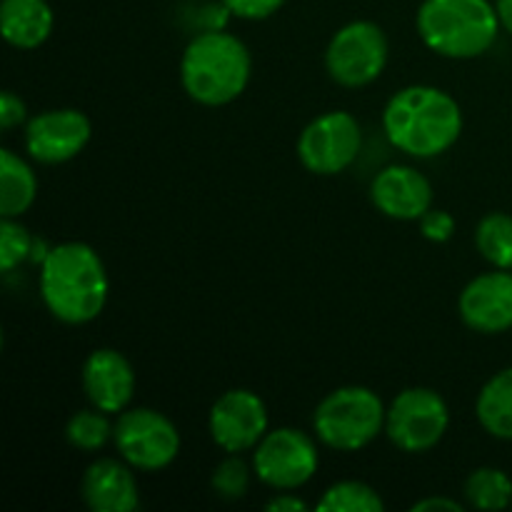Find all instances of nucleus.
Segmentation results:
<instances>
[{
	"label": "nucleus",
	"mask_w": 512,
	"mask_h": 512,
	"mask_svg": "<svg viewBox=\"0 0 512 512\" xmlns=\"http://www.w3.org/2000/svg\"><path fill=\"white\" fill-rule=\"evenodd\" d=\"M383 128L390 143L413 158H435L458 143L463 113L453 95L433 85H410L388 100Z\"/></svg>",
	"instance_id": "1"
},
{
	"label": "nucleus",
	"mask_w": 512,
	"mask_h": 512,
	"mask_svg": "<svg viewBox=\"0 0 512 512\" xmlns=\"http://www.w3.org/2000/svg\"><path fill=\"white\" fill-rule=\"evenodd\" d=\"M108 273L90 245H55L40 268V295L45 308L60 323L85 325L103 313L108 303Z\"/></svg>",
	"instance_id": "2"
},
{
	"label": "nucleus",
	"mask_w": 512,
	"mask_h": 512,
	"mask_svg": "<svg viewBox=\"0 0 512 512\" xmlns=\"http://www.w3.org/2000/svg\"><path fill=\"white\" fill-rule=\"evenodd\" d=\"M250 60L248 45L223 30L195 35L180 60V80L195 103L228 105L248 88Z\"/></svg>",
	"instance_id": "3"
},
{
	"label": "nucleus",
	"mask_w": 512,
	"mask_h": 512,
	"mask_svg": "<svg viewBox=\"0 0 512 512\" xmlns=\"http://www.w3.org/2000/svg\"><path fill=\"white\" fill-rule=\"evenodd\" d=\"M415 25L430 50L465 60L493 48L500 18L490 0H423Z\"/></svg>",
	"instance_id": "4"
},
{
	"label": "nucleus",
	"mask_w": 512,
	"mask_h": 512,
	"mask_svg": "<svg viewBox=\"0 0 512 512\" xmlns=\"http://www.w3.org/2000/svg\"><path fill=\"white\" fill-rule=\"evenodd\" d=\"M383 400L363 385L338 388L320 400L313 415L315 435L328 448L340 453H355L373 443L385 428Z\"/></svg>",
	"instance_id": "5"
},
{
	"label": "nucleus",
	"mask_w": 512,
	"mask_h": 512,
	"mask_svg": "<svg viewBox=\"0 0 512 512\" xmlns=\"http://www.w3.org/2000/svg\"><path fill=\"white\" fill-rule=\"evenodd\" d=\"M388 65V38L373 20H355L343 25L330 38L325 50V68L343 88L370 85Z\"/></svg>",
	"instance_id": "6"
},
{
	"label": "nucleus",
	"mask_w": 512,
	"mask_h": 512,
	"mask_svg": "<svg viewBox=\"0 0 512 512\" xmlns=\"http://www.w3.org/2000/svg\"><path fill=\"white\" fill-rule=\"evenodd\" d=\"M113 440L120 458L145 473L168 468L180 453V433L173 420L150 408L123 410Z\"/></svg>",
	"instance_id": "7"
},
{
	"label": "nucleus",
	"mask_w": 512,
	"mask_h": 512,
	"mask_svg": "<svg viewBox=\"0 0 512 512\" xmlns=\"http://www.w3.org/2000/svg\"><path fill=\"white\" fill-rule=\"evenodd\" d=\"M450 425L448 403L430 388H408L390 403L385 433L405 453H428Z\"/></svg>",
	"instance_id": "8"
},
{
	"label": "nucleus",
	"mask_w": 512,
	"mask_h": 512,
	"mask_svg": "<svg viewBox=\"0 0 512 512\" xmlns=\"http://www.w3.org/2000/svg\"><path fill=\"white\" fill-rule=\"evenodd\" d=\"M318 445L295 428H278L265 435L253 453V473L275 490H295L318 473Z\"/></svg>",
	"instance_id": "9"
},
{
	"label": "nucleus",
	"mask_w": 512,
	"mask_h": 512,
	"mask_svg": "<svg viewBox=\"0 0 512 512\" xmlns=\"http://www.w3.org/2000/svg\"><path fill=\"white\" fill-rule=\"evenodd\" d=\"M363 133L358 120L345 110L315 118L298 138V158L310 173L338 175L358 158Z\"/></svg>",
	"instance_id": "10"
},
{
	"label": "nucleus",
	"mask_w": 512,
	"mask_h": 512,
	"mask_svg": "<svg viewBox=\"0 0 512 512\" xmlns=\"http://www.w3.org/2000/svg\"><path fill=\"white\" fill-rule=\"evenodd\" d=\"M210 435L225 453H245L268 435V408L253 390H228L210 410Z\"/></svg>",
	"instance_id": "11"
},
{
	"label": "nucleus",
	"mask_w": 512,
	"mask_h": 512,
	"mask_svg": "<svg viewBox=\"0 0 512 512\" xmlns=\"http://www.w3.org/2000/svg\"><path fill=\"white\" fill-rule=\"evenodd\" d=\"M90 135H93V125H90L88 115L80 110H45L28 120L25 150L38 163L60 165L83 153L85 145L90 143Z\"/></svg>",
	"instance_id": "12"
},
{
	"label": "nucleus",
	"mask_w": 512,
	"mask_h": 512,
	"mask_svg": "<svg viewBox=\"0 0 512 512\" xmlns=\"http://www.w3.org/2000/svg\"><path fill=\"white\" fill-rule=\"evenodd\" d=\"M458 310L463 323L475 333L495 335L512 328V273L495 270V273L478 275L465 285L460 293Z\"/></svg>",
	"instance_id": "13"
},
{
	"label": "nucleus",
	"mask_w": 512,
	"mask_h": 512,
	"mask_svg": "<svg viewBox=\"0 0 512 512\" xmlns=\"http://www.w3.org/2000/svg\"><path fill=\"white\" fill-rule=\"evenodd\" d=\"M83 390L93 408L103 413H123L135 393V370L123 353L100 348L85 358Z\"/></svg>",
	"instance_id": "14"
},
{
	"label": "nucleus",
	"mask_w": 512,
	"mask_h": 512,
	"mask_svg": "<svg viewBox=\"0 0 512 512\" xmlns=\"http://www.w3.org/2000/svg\"><path fill=\"white\" fill-rule=\"evenodd\" d=\"M373 205L393 220H420L433 205V185L410 165H388L370 185Z\"/></svg>",
	"instance_id": "15"
},
{
	"label": "nucleus",
	"mask_w": 512,
	"mask_h": 512,
	"mask_svg": "<svg viewBox=\"0 0 512 512\" xmlns=\"http://www.w3.org/2000/svg\"><path fill=\"white\" fill-rule=\"evenodd\" d=\"M133 468V465H130ZM115 458H100L80 480L83 503L93 512H133L140 495L133 470Z\"/></svg>",
	"instance_id": "16"
},
{
	"label": "nucleus",
	"mask_w": 512,
	"mask_h": 512,
	"mask_svg": "<svg viewBox=\"0 0 512 512\" xmlns=\"http://www.w3.org/2000/svg\"><path fill=\"white\" fill-rule=\"evenodd\" d=\"M53 8L48 0H0V33L18 50H33L53 33Z\"/></svg>",
	"instance_id": "17"
},
{
	"label": "nucleus",
	"mask_w": 512,
	"mask_h": 512,
	"mask_svg": "<svg viewBox=\"0 0 512 512\" xmlns=\"http://www.w3.org/2000/svg\"><path fill=\"white\" fill-rule=\"evenodd\" d=\"M38 195V178L33 168L13 150H0V215L20 218Z\"/></svg>",
	"instance_id": "18"
},
{
	"label": "nucleus",
	"mask_w": 512,
	"mask_h": 512,
	"mask_svg": "<svg viewBox=\"0 0 512 512\" xmlns=\"http://www.w3.org/2000/svg\"><path fill=\"white\" fill-rule=\"evenodd\" d=\"M475 413L493 438L512 440V368L500 370L483 385Z\"/></svg>",
	"instance_id": "19"
},
{
	"label": "nucleus",
	"mask_w": 512,
	"mask_h": 512,
	"mask_svg": "<svg viewBox=\"0 0 512 512\" xmlns=\"http://www.w3.org/2000/svg\"><path fill=\"white\" fill-rule=\"evenodd\" d=\"M463 490L465 500L475 510H505L512 505V480L498 468L473 470Z\"/></svg>",
	"instance_id": "20"
},
{
	"label": "nucleus",
	"mask_w": 512,
	"mask_h": 512,
	"mask_svg": "<svg viewBox=\"0 0 512 512\" xmlns=\"http://www.w3.org/2000/svg\"><path fill=\"white\" fill-rule=\"evenodd\" d=\"M475 245L490 265L500 270H512V215H485L475 230Z\"/></svg>",
	"instance_id": "21"
},
{
	"label": "nucleus",
	"mask_w": 512,
	"mask_h": 512,
	"mask_svg": "<svg viewBox=\"0 0 512 512\" xmlns=\"http://www.w3.org/2000/svg\"><path fill=\"white\" fill-rule=\"evenodd\" d=\"M318 510L323 512H383L385 503L370 485L358 480H343L325 490Z\"/></svg>",
	"instance_id": "22"
},
{
	"label": "nucleus",
	"mask_w": 512,
	"mask_h": 512,
	"mask_svg": "<svg viewBox=\"0 0 512 512\" xmlns=\"http://www.w3.org/2000/svg\"><path fill=\"white\" fill-rule=\"evenodd\" d=\"M115 425L108 423L103 410H80L73 418L68 420V428H65V438L73 445L75 450H83V453H95V450L103 448L110 438H113Z\"/></svg>",
	"instance_id": "23"
},
{
	"label": "nucleus",
	"mask_w": 512,
	"mask_h": 512,
	"mask_svg": "<svg viewBox=\"0 0 512 512\" xmlns=\"http://www.w3.org/2000/svg\"><path fill=\"white\" fill-rule=\"evenodd\" d=\"M213 490L225 500H238L248 493L250 488V468L245 465L243 458H238L235 453H230V458H225L223 463L215 468L213 473Z\"/></svg>",
	"instance_id": "24"
},
{
	"label": "nucleus",
	"mask_w": 512,
	"mask_h": 512,
	"mask_svg": "<svg viewBox=\"0 0 512 512\" xmlns=\"http://www.w3.org/2000/svg\"><path fill=\"white\" fill-rule=\"evenodd\" d=\"M30 233L15 218H3L0 223V270L10 273L15 265L23 263L30 253Z\"/></svg>",
	"instance_id": "25"
},
{
	"label": "nucleus",
	"mask_w": 512,
	"mask_h": 512,
	"mask_svg": "<svg viewBox=\"0 0 512 512\" xmlns=\"http://www.w3.org/2000/svg\"><path fill=\"white\" fill-rule=\"evenodd\" d=\"M285 0H223L225 8L243 20H263L270 18L283 8Z\"/></svg>",
	"instance_id": "26"
},
{
	"label": "nucleus",
	"mask_w": 512,
	"mask_h": 512,
	"mask_svg": "<svg viewBox=\"0 0 512 512\" xmlns=\"http://www.w3.org/2000/svg\"><path fill=\"white\" fill-rule=\"evenodd\" d=\"M420 230L428 240L433 243H445V240L453 238L455 233V220L453 215L445 213V210H428V213L420 218Z\"/></svg>",
	"instance_id": "27"
},
{
	"label": "nucleus",
	"mask_w": 512,
	"mask_h": 512,
	"mask_svg": "<svg viewBox=\"0 0 512 512\" xmlns=\"http://www.w3.org/2000/svg\"><path fill=\"white\" fill-rule=\"evenodd\" d=\"M25 115H28V110H25L20 95H15L13 90H5L3 98H0V125H3V130L18 128L25 120Z\"/></svg>",
	"instance_id": "28"
},
{
	"label": "nucleus",
	"mask_w": 512,
	"mask_h": 512,
	"mask_svg": "<svg viewBox=\"0 0 512 512\" xmlns=\"http://www.w3.org/2000/svg\"><path fill=\"white\" fill-rule=\"evenodd\" d=\"M265 508L273 512H300V510H308V505H305L300 498H295V495H278V498L268 500Z\"/></svg>",
	"instance_id": "29"
},
{
	"label": "nucleus",
	"mask_w": 512,
	"mask_h": 512,
	"mask_svg": "<svg viewBox=\"0 0 512 512\" xmlns=\"http://www.w3.org/2000/svg\"><path fill=\"white\" fill-rule=\"evenodd\" d=\"M425 510H460V503L450 498H428V500H420V503L413 505V512H425Z\"/></svg>",
	"instance_id": "30"
},
{
	"label": "nucleus",
	"mask_w": 512,
	"mask_h": 512,
	"mask_svg": "<svg viewBox=\"0 0 512 512\" xmlns=\"http://www.w3.org/2000/svg\"><path fill=\"white\" fill-rule=\"evenodd\" d=\"M495 8H498L500 25L512 35V0H495Z\"/></svg>",
	"instance_id": "31"
}]
</instances>
